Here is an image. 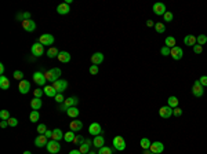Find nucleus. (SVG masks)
Wrapping results in <instances>:
<instances>
[{
  "label": "nucleus",
  "instance_id": "obj_1",
  "mask_svg": "<svg viewBox=\"0 0 207 154\" xmlns=\"http://www.w3.org/2000/svg\"><path fill=\"white\" fill-rule=\"evenodd\" d=\"M44 76H46L47 81L55 83L57 80H59L58 77H61V69H58V68L48 69V70H46V72H44Z\"/></svg>",
  "mask_w": 207,
  "mask_h": 154
},
{
  "label": "nucleus",
  "instance_id": "obj_2",
  "mask_svg": "<svg viewBox=\"0 0 207 154\" xmlns=\"http://www.w3.org/2000/svg\"><path fill=\"white\" fill-rule=\"evenodd\" d=\"M32 78H33L35 84L39 86V87H43L47 83V78H46V76H44V73L43 72H35L33 76H32Z\"/></svg>",
  "mask_w": 207,
  "mask_h": 154
},
{
  "label": "nucleus",
  "instance_id": "obj_3",
  "mask_svg": "<svg viewBox=\"0 0 207 154\" xmlns=\"http://www.w3.org/2000/svg\"><path fill=\"white\" fill-rule=\"evenodd\" d=\"M46 149H47V151H48L50 154H57L59 150H61V145H59V142L50 139L48 143H47V146H46Z\"/></svg>",
  "mask_w": 207,
  "mask_h": 154
},
{
  "label": "nucleus",
  "instance_id": "obj_4",
  "mask_svg": "<svg viewBox=\"0 0 207 154\" xmlns=\"http://www.w3.org/2000/svg\"><path fill=\"white\" fill-rule=\"evenodd\" d=\"M192 94H193V96H196V98H200V96H203V94H204V87L200 84L199 80H196V81L193 83V87H192Z\"/></svg>",
  "mask_w": 207,
  "mask_h": 154
},
{
  "label": "nucleus",
  "instance_id": "obj_5",
  "mask_svg": "<svg viewBox=\"0 0 207 154\" xmlns=\"http://www.w3.org/2000/svg\"><path fill=\"white\" fill-rule=\"evenodd\" d=\"M53 87L57 90L58 94H63V91L68 88V81L63 80V78H59V80H57L55 83H53Z\"/></svg>",
  "mask_w": 207,
  "mask_h": 154
},
{
  "label": "nucleus",
  "instance_id": "obj_6",
  "mask_svg": "<svg viewBox=\"0 0 207 154\" xmlns=\"http://www.w3.org/2000/svg\"><path fill=\"white\" fill-rule=\"evenodd\" d=\"M112 143H113V147L118 151H123V150L126 149V142H124V139L122 136H115Z\"/></svg>",
  "mask_w": 207,
  "mask_h": 154
},
{
  "label": "nucleus",
  "instance_id": "obj_7",
  "mask_svg": "<svg viewBox=\"0 0 207 154\" xmlns=\"http://www.w3.org/2000/svg\"><path fill=\"white\" fill-rule=\"evenodd\" d=\"M30 52H32V55H33V56L43 55V52H44V47H43V44L40 43V41L32 44V47H30Z\"/></svg>",
  "mask_w": 207,
  "mask_h": 154
},
{
  "label": "nucleus",
  "instance_id": "obj_8",
  "mask_svg": "<svg viewBox=\"0 0 207 154\" xmlns=\"http://www.w3.org/2000/svg\"><path fill=\"white\" fill-rule=\"evenodd\" d=\"M54 36L50 33H44L40 36V38H39V41L43 44V46H51V44H54Z\"/></svg>",
  "mask_w": 207,
  "mask_h": 154
},
{
  "label": "nucleus",
  "instance_id": "obj_9",
  "mask_svg": "<svg viewBox=\"0 0 207 154\" xmlns=\"http://www.w3.org/2000/svg\"><path fill=\"white\" fill-rule=\"evenodd\" d=\"M18 91H19V94H28L30 91V83L28 80H21L18 84Z\"/></svg>",
  "mask_w": 207,
  "mask_h": 154
},
{
  "label": "nucleus",
  "instance_id": "obj_10",
  "mask_svg": "<svg viewBox=\"0 0 207 154\" xmlns=\"http://www.w3.org/2000/svg\"><path fill=\"white\" fill-rule=\"evenodd\" d=\"M149 150L155 154H160L164 151V145L162 142H153L152 145H151V147H149Z\"/></svg>",
  "mask_w": 207,
  "mask_h": 154
},
{
  "label": "nucleus",
  "instance_id": "obj_11",
  "mask_svg": "<svg viewBox=\"0 0 207 154\" xmlns=\"http://www.w3.org/2000/svg\"><path fill=\"white\" fill-rule=\"evenodd\" d=\"M159 116H160L162 118H170L173 116V109L170 106H162L159 109Z\"/></svg>",
  "mask_w": 207,
  "mask_h": 154
},
{
  "label": "nucleus",
  "instance_id": "obj_12",
  "mask_svg": "<svg viewBox=\"0 0 207 154\" xmlns=\"http://www.w3.org/2000/svg\"><path fill=\"white\" fill-rule=\"evenodd\" d=\"M152 10H153V13L156 14V15H164L166 14V6L163 4V3H160V1H157V3H155L153 4V7H152Z\"/></svg>",
  "mask_w": 207,
  "mask_h": 154
},
{
  "label": "nucleus",
  "instance_id": "obj_13",
  "mask_svg": "<svg viewBox=\"0 0 207 154\" xmlns=\"http://www.w3.org/2000/svg\"><path fill=\"white\" fill-rule=\"evenodd\" d=\"M170 55L173 56L174 61H180L182 58V55H184V51H182L181 47H178V46H175V47L171 48V52H170Z\"/></svg>",
  "mask_w": 207,
  "mask_h": 154
},
{
  "label": "nucleus",
  "instance_id": "obj_14",
  "mask_svg": "<svg viewBox=\"0 0 207 154\" xmlns=\"http://www.w3.org/2000/svg\"><path fill=\"white\" fill-rule=\"evenodd\" d=\"M89 132L91 133V135H94V136H98V135H101V133H102L101 125L98 124V123H93V124H90Z\"/></svg>",
  "mask_w": 207,
  "mask_h": 154
},
{
  "label": "nucleus",
  "instance_id": "obj_15",
  "mask_svg": "<svg viewBox=\"0 0 207 154\" xmlns=\"http://www.w3.org/2000/svg\"><path fill=\"white\" fill-rule=\"evenodd\" d=\"M48 143V138L46 135H39L36 139H35V146L36 147H44Z\"/></svg>",
  "mask_w": 207,
  "mask_h": 154
},
{
  "label": "nucleus",
  "instance_id": "obj_16",
  "mask_svg": "<svg viewBox=\"0 0 207 154\" xmlns=\"http://www.w3.org/2000/svg\"><path fill=\"white\" fill-rule=\"evenodd\" d=\"M91 146H93V140H90V139H86L84 143L79 147V150H80V153L82 154H89L90 151H91Z\"/></svg>",
  "mask_w": 207,
  "mask_h": 154
},
{
  "label": "nucleus",
  "instance_id": "obj_17",
  "mask_svg": "<svg viewBox=\"0 0 207 154\" xmlns=\"http://www.w3.org/2000/svg\"><path fill=\"white\" fill-rule=\"evenodd\" d=\"M22 28L26 30V32H33L36 29V24H35L32 19H25V21H22Z\"/></svg>",
  "mask_w": 207,
  "mask_h": 154
},
{
  "label": "nucleus",
  "instance_id": "obj_18",
  "mask_svg": "<svg viewBox=\"0 0 207 154\" xmlns=\"http://www.w3.org/2000/svg\"><path fill=\"white\" fill-rule=\"evenodd\" d=\"M69 11H71V7H69L68 3H61V4L57 7V13H58L59 15H66V14H69Z\"/></svg>",
  "mask_w": 207,
  "mask_h": 154
},
{
  "label": "nucleus",
  "instance_id": "obj_19",
  "mask_svg": "<svg viewBox=\"0 0 207 154\" xmlns=\"http://www.w3.org/2000/svg\"><path fill=\"white\" fill-rule=\"evenodd\" d=\"M184 44H185V46H189V47H193V46L198 44L196 37H195L193 34H186L185 37H184Z\"/></svg>",
  "mask_w": 207,
  "mask_h": 154
},
{
  "label": "nucleus",
  "instance_id": "obj_20",
  "mask_svg": "<svg viewBox=\"0 0 207 154\" xmlns=\"http://www.w3.org/2000/svg\"><path fill=\"white\" fill-rule=\"evenodd\" d=\"M91 62H93V65H100L104 62V54L102 52H95V54H93L91 55Z\"/></svg>",
  "mask_w": 207,
  "mask_h": 154
},
{
  "label": "nucleus",
  "instance_id": "obj_21",
  "mask_svg": "<svg viewBox=\"0 0 207 154\" xmlns=\"http://www.w3.org/2000/svg\"><path fill=\"white\" fill-rule=\"evenodd\" d=\"M69 128H71V131H73V132H77V131H80V129L83 128V123L75 118L73 121H71V124H69Z\"/></svg>",
  "mask_w": 207,
  "mask_h": 154
},
{
  "label": "nucleus",
  "instance_id": "obj_22",
  "mask_svg": "<svg viewBox=\"0 0 207 154\" xmlns=\"http://www.w3.org/2000/svg\"><path fill=\"white\" fill-rule=\"evenodd\" d=\"M43 91H44V94L47 95V96H50V98H55L57 96V90H55L53 86H46L44 88H43Z\"/></svg>",
  "mask_w": 207,
  "mask_h": 154
},
{
  "label": "nucleus",
  "instance_id": "obj_23",
  "mask_svg": "<svg viewBox=\"0 0 207 154\" xmlns=\"http://www.w3.org/2000/svg\"><path fill=\"white\" fill-rule=\"evenodd\" d=\"M93 146H95L97 149H101V147H104V146H105V139H104V136H102V135H98V136L94 138Z\"/></svg>",
  "mask_w": 207,
  "mask_h": 154
},
{
  "label": "nucleus",
  "instance_id": "obj_24",
  "mask_svg": "<svg viewBox=\"0 0 207 154\" xmlns=\"http://www.w3.org/2000/svg\"><path fill=\"white\" fill-rule=\"evenodd\" d=\"M58 61L59 62H62V63H68V62L71 61V54H69L68 51H59Z\"/></svg>",
  "mask_w": 207,
  "mask_h": 154
},
{
  "label": "nucleus",
  "instance_id": "obj_25",
  "mask_svg": "<svg viewBox=\"0 0 207 154\" xmlns=\"http://www.w3.org/2000/svg\"><path fill=\"white\" fill-rule=\"evenodd\" d=\"M43 106V102H42V98H33L30 101V107L33 110H40Z\"/></svg>",
  "mask_w": 207,
  "mask_h": 154
},
{
  "label": "nucleus",
  "instance_id": "obj_26",
  "mask_svg": "<svg viewBox=\"0 0 207 154\" xmlns=\"http://www.w3.org/2000/svg\"><path fill=\"white\" fill-rule=\"evenodd\" d=\"M77 103H79V99L76 98V96H71V98H66L65 99V102H63V105L69 109V107H73V106H76Z\"/></svg>",
  "mask_w": 207,
  "mask_h": 154
},
{
  "label": "nucleus",
  "instance_id": "obj_27",
  "mask_svg": "<svg viewBox=\"0 0 207 154\" xmlns=\"http://www.w3.org/2000/svg\"><path fill=\"white\" fill-rule=\"evenodd\" d=\"M63 135H65V133H63L61 129L55 128V129H53V138H51V139H53V140L59 142L61 139H63Z\"/></svg>",
  "mask_w": 207,
  "mask_h": 154
},
{
  "label": "nucleus",
  "instance_id": "obj_28",
  "mask_svg": "<svg viewBox=\"0 0 207 154\" xmlns=\"http://www.w3.org/2000/svg\"><path fill=\"white\" fill-rule=\"evenodd\" d=\"M10 86H11V84H10L9 78H7L4 74H3V76H0V88H1V90H9Z\"/></svg>",
  "mask_w": 207,
  "mask_h": 154
},
{
  "label": "nucleus",
  "instance_id": "obj_29",
  "mask_svg": "<svg viewBox=\"0 0 207 154\" xmlns=\"http://www.w3.org/2000/svg\"><path fill=\"white\" fill-rule=\"evenodd\" d=\"M79 113H80V111H79V109H77L76 106L69 107V109H68V111H66V114L69 116V117H72V118H76L77 116H79Z\"/></svg>",
  "mask_w": 207,
  "mask_h": 154
},
{
  "label": "nucleus",
  "instance_id": "obj_30",
  "mask_svg": "<svg viewBox=\"0 0 207 154\" xmlns=\"http://www.w3.org/2000/svg\"><path fill=\"white\" fill-rule=\"evenodd\" d=\"M167 106H170L171 109L178 107V98L177 96H170V98L167 99Z\"/></svg>",
  "mask_w": 207,
  "mask_h": 154
},
{
  "label": "nucleus",
  "instance_id": "obj_31",
  "mask_svg": "<svg viewBox=\"0 0 207 154\" xmlns=\"http://www.w3.org/2000/svg\"><path fill=\"white\" fill-rule=\"evenodd\" d=\"M39 118H40V114H39V110H32L29 114V120L30 123H38Z\"/></svg>",
  "mask_w": 207,
  "mask_h": 154
},
{
  "label": "nucleus",
  "instance_id": "obj_32",
  "mask_svg": "<svg viewBox=\"0 0 207 154\" xmlns=\"http://www.w3.org/2000/svg\"><path fill=\"white\" fill-rule=\"evenodd\" d=\"M164 44H166V46H167V47L173 48V47H175V44H177V41H175V38H174L173 36H169V37H166V40H164Z\"/></svg>",
  "mask_w": 207,
  "mask_h": 154
},
{
  "label": "nucleus",
  "instance_id": "obj_33",
  "mask_svg": "<svg viewBox=\"0 0 207 154\" xmlns=\"http://www.w3.org/2000/svg\"><path fill=\"white\" fill-rule=\"evenodd\" d=\"M140 143H141V147H142L144 150H149V147H151V145H152V142L149 140L148 138H142Z\"/></svg>",
  "mask_w": 207,
  "mask_h": 154
},
{
  "label": "nucleus",
  "instance_id": "obj_34",
  "mask_svg": "<svg viewBox=\"0 0 207 154\" xmlns=\"http://www.w3.org/2000/svg\"><path fill=\"white\" fill-rule=\"evenodd\" d=\"M58 54H59V51L55 47L48 48V51H47V56L48 58H58Z\"/></svg>",
  "mask_w": 207,
  "mask_h": 154
},
{
  "label": "nucleus",
  "instance_id": "obj_35",
  "mask_svg": "<svg viewBox=\"0 0 207 154\" xmlns=\"http://www.w3.org/2000/svg\"><path fill=\"white\" fill-rule=\"evenodd\" d=\"M73 139H75V132H73V131H71V132H65V135H63V140L66 142V143H72Z\"/></svg>",
  "mask_w": 207,
  "mask_h": 154
},
{
  "label": "nucleus",
  "instance_id": "obj_36",
  "mask_svg": "<svg viewBox=\"0 0 207 154\" xmlns=\"http://www.w3.org/2000/svg\"><path fill=\"white\" fill-rule=\"evenodd\" d=\"M155 29H156L157 33H164L166 32V26L163 22H156L155 24Z\"/></svg>",
  "mask_w": 207,
  "mask_h": 154
},
{
  "label": "nucleus",
  "instance_id": "obj_37",
  "mask_svg": "<svg viewBox=\"0 0 207 154\" xmlns=\"http://www.w3.org/2000/svg\"><path fill=\"white\" fill-rule=\"evenodd\" d=\"M196 41H198L199 46H202V47H203V44L207 43V36H206V34H199L198 37H196Z\"/></svg>",
  "mask_w": 207,
  "mask_h": 154
},
{
  "label": "nucleus",
  "instance_id": "obj_38",
  "mask_svg": "<svg viewBox=\"0 0 207 154\" xmlns=\"http://www.w3.org/2000/svg\"><path fill=\"white\" fill-rule=\"evenodd\" d=\"M72 143H75V145H77V146H82L83 143H84V138L82 136V135H76Z\"/></svg>",
  "mask_w": 207,
  "mask_h": 154
},
{
  "label": "nucleus",
  "instance_id": "obj_39",
  "mask_svg": "<svg viewBox=\"0 0 207 154\" xmlns=\"http://www.w3.org/2000/svg\"><path fill=\"white\" fill-rule=\"evenodd\" d=\"M0 118H1V120H4V121L10 120V118H11L10 111L9 110H1V111H0Z\"/></svg>",
  "mask_w": 207,
  "mask_h": 154
},
{
  "label": "nucleus",
  "instance_id": "obj_40",
  "mask_svg": "<svg viewBox=\"0 0 207 154\" xmlns=\"http://www.w3.org/2000/svg\"><path fill=\"white\" fill-rule=\"evenodd\" d=\"M98 154H112V149L108 146H104L101 149H98Z\"/></svg>",
  "mask_w": 207,
  "mask_h": 154
},
{
  "label": "nucleus",
  "instance_id": "obj_41",
  "mask_svg": "<svg viewBox=\"0 0 207 154\" xmlns=\"http://www.w3.org/2000/svg\"><path fill=\"white\" fill-rule=\"evenodd\" d=\"M170 52H171V48L167 47V46H164V47H162L160 48V54L163 56H169L170 55Z\"/></svg>",
  "mask_w": 207,
  "mask_h": 154
},
{
  "label": "nucleus",
  "instance_id": "obj_42",
  "mask_svg": "<svg viewBox=\"0 0 207 154\" xmlns=\"http://www.w3.org/2000/svg\"><path fill=\"white\" fill-rule=\"evenodd\" d=\"M173 18H174V15H173V13H170V11H166V14L163 15V19H164L166 22H171Z\"/></svg>",
  "mask_w": 207,
  "mask_h": 154
},
{
  "label": "nucleus",
  "instance_id": "obj_43",
  "mask_svg": "<svg viewBox=\"0 0 207 154\" xmlns=\"http://www.w3.org/2000/svg\"><path fill=\"white\" fill-rule=\"evenodd\" d=\"M13 77L15 78V80H24V73L21 72V70H15L13 74Z\"/></svg>",
  "mask_w": 207,
  "mask_h": 154
},
{
  "label": "nucleus",
  "instance_id": "obj_44",
  "mask_svg": "<svg viewBox=\"0 0 207 154\" xmlns=\"http://www.w3.org/2000/svg\"><path fill=\"white\" fill-rule=\"evenodd\" d=\"M38 132L40 133V135H44V133L47 132V127H46V124H39V125H38Z\"/></svg>",
  "mask_w": 207,
  "mask_h": 154
},
{
  "label": "nucleus",
  "instance_id": "obj_45",
  "mask_svg": "<svg viewBox=\"0 0 207 154\" xmlns=\"http://www.w3.org/2000/svg\"><path fill=\"white\" fill-rule=\"evenodd\" d=\"M44 94V91L42 90V88H36V90L33 91V95H35V98H42V95Z\"/></svg>",
  "mask_w": 207,
  "mask_h": 154
},
{
  "label": "nucleus",
  "instance_id": "obj_46",
  "mask_svg": "<svg viewBox=\"0 0 207 154\" xmlns=\"http://www.w3.org/2000/svg\"><path fill=\"white\" fill-rule=\"evenodd\" d=\"M54 99L57 101V103H59V105L65 102V98H63V95H62V94H57V96H55Z\"/></svg>",
  "mask_w": 207,
  "mask_h": 154
},
{
  "label": "nucleus",
  "instance_id": "obj_47",
  "mask_svg": "<svg viewBox=\"0 0 207 154\" xmlns=\"http://www.w3.org/2000/svg\"><path fill=\"white\" fill-rule=\"evenodd\" d=\"M9 121V127H17L18 125V120L17 118H14V117H11L10 120H7Z\"/></svg>",
  "mask_w": 207,
  "mask_h": 154
},
{
  "label": "nucleus",
  "instance_id": "obj_48",
  "mask_svg": "<svg viewBox=\"0 0 207 154\" xmlns=\"http://www.w3.org/2000/svg\"><path fill=\"white\" fill-rule=\"evenodd\" d=\"M193 52H195V54H202V52H203V47H202V46H199V44L193 46Z\"/></svg>",
  "mask_w": 207,
  "mask_h": 154
},
{
  "label": "nucleus",
  "instance_id": "obj_49",
  "mask_svg": "<svg viewBox=\"0 0 207 154\" xmlns=\"http://www.w3.org/2000/svg\"><path fill=\"white\" fill-rule=\"evenodd\" d=\"M173 114L175 116V117H181V116H182V110L180 109V107H175V109H173Z\"/></svg>",
  "mask_w": 207,
  "mask_h": 154
},
{
  "label": "nucleus",
  "instance_id": "obj_50",
  "mask_svg": "<svg viewBox=\"0 0 207 154\" xmlns=\"http://www.w3.org/2000/svg\"><path fill=\"white\" fill-rule=\"evenodd\" d=\"M98 72H100V69H98L97 65H93V66H90V73H91V74H97Z\"/></svg>",
  "mask_w": 207,
  "mask_h": 154
},
{
  "label": "nucleus",
  "instance_id": "obj_51",
  "mask_svg": "<svg viewBox=\"0 0 207 154\" xmlns=\"http://www.w3.org/2000/svg\"><path fill=\"white\" fill-rule=\"evenodd\" d=\"M199 81H200V84H202L203 87H207V76H202L199 78Z\"/></svg>",
  "mask_w": 207,
  "mask_h": 154
},
{
  "label": "nucleus",
  "instance_id": "obj_52",
  "mask_svg": "<svg viewBox=\"0 0 207 154\" xmlns=\"http://www.w3.org/2000/svg\"><path fill=\"white\" fill-rule=\"evenodd\" d=\"M15 19H17V21H24V13H18L17 15H15Z\"/></svg>",
  "mask_w": 207,
  "mask_h": 154
},
{
  "label": "nucleus",
  "instance_id": "obj_53",
  "mask_svg": "<svg viewBox=\"0 0 207 154\" xmlns=\"http://www.w3.org/2000/svg\"><path fill=\"white\" fill-rule=\"evenodd\" d=\"M0 127H1V128H7V127H9V121L1 120V123H0Z\"/></svg>",
  "mask_w": 207,
  "mask_h": 154
},
{
  "label": "nucleus",
  "instance_id": "obj_54",
  "mask_svg": "<svg viewBox=\"0 0 207 154\" xmlns=\"http://www.w3.org/2000/svg\"><path fill=\"white\" fill-rule=\"evenodd\" d=\"M59 110H61V111H68V107L65 106L63 103H61V105H59Z\"/></svg>",
  "mask_w": 207,
  "mask_h": 154
},
{
  "label": "nucleus",
  "instance_id": "obj_55",
  "mask_svg": "<svg viewBox=\"0 0 207 154\" xmlns=\"http://www.w3.org/2000/svg\"><path fill=\"white\" fill-rule=\"evenodd\" d=\"M25 19H30V13H28V11L24 13V21H25Z\"/></svg>",
  "mask_w": 207,
  "mask_h": 154
},
{
  "label": "nucleus",
  "instance_id": "obj_56",
  "mask_svg": "<svg viewBox=\"0 0 207 154\" xmlns=\"http://www.w3.org/2000/svg\"><path fill=\"white\" fill-rule=\"evenodd\" d=\"M44 135H46L48 139H51V138H53V131H48V129H47V132L44 133Z\"/></svg>",
  "mask_w": 207,
  "mask_h": 154
},
{
  "label": "nucleus",
  "instance_id": "obj_57",
  "mask_svg": "<svg viewBox=\"0 0 207 154\" xmlns=\"http://www.w3.org/2000/svg\"><path fill=\"white\" fill-rule=\"evenodd\" d=\"M146 26H149V28H151V26H155V22H153L152 19H148V21H146Z\"/></svg>",
  "mask_w": 207,
  "mask_h": 154
},
{
  "label": "nucleus",
  "instance_id": "obj_58",
  "mask_svg": "<svg viewBox=\"0 0 207 154\" xmlns=\"http://www.w3.org/2000/svg\"><path fill=\"white\" fill-rule=\"evenodd\" d=\"M6 68H4V65L3 63H0V73H1V76H3V73H4Z\"/></svg>",
  "mask_w": 207,
  "mask_h": 154
},
{
  "label": "nucleus",
  "instance_id": "obj_59",
  "mask_svg": "<svg viewBox=\"0 0 207 154\" xmlns=\"http://www.w3.org/2000/svg\"><path fill=\"white\" fill-rule=\"evenodd\" d=\"M69 154H82L80 150H72V151H69Z\"/></svg>",
  "mask_w": 207,
  "mask_h": 154
},
{
  "label": "nucleus",
  "instance_id": "obj_60",
  "mask_svg": "<svg viewBox=\"0 0 207 154\" xmlns=\"http://www.w3.org/2000/svg\"><path fill=\"white\" fill-rule=\"evenodd\" d=\"M149 153H151V150H145V151H144L142 154H149Z\"/></svg>",
  "mask_w": 207,
  "mask_h": 154
},
{
  "label": "nucleus",
  "instance_id": "obj_61",
  "mask_svg": "<svg viewBox=\"0 0 207 154\" xmlns=\"http://www.w3.org/2000/svg\"><path fill=\"white\" fill-rule=\"evenodd\" d=\"M24 154H32L30 151H24Z\"/></svg>",
  "mask_w": 207,
  "mask_h": 154
},
{
  "label": "nucleus",
  "instance_id": "obj_62",
  "mask_svg": "<svg viewBox=\"0 0 207 154\" xmlns=\"http://www.w3.org/2000/svg\"><path fill=\"white\" fill-rule=\"evenodd\" d=\"M89 154H97V153H95V151H90Z\"/></svg>",
  "mask_w": 207,
  "mask_h": 154
},
{
  "label": "nucleus",
  "instance_id": "obj_63",
  "mask_svg": "<svg viewBox=\"0 0 207 154\" xmlns=\"http://www.w3.org/2000/svg\"><path fill=\"white\" fill-rule=\"evenodd\" d=\"M149 154H155V153H152V151H151V153H149Z\"/></svg>",
  "mask_w": 207,
  "mask_h": 154
}]
</instances>
